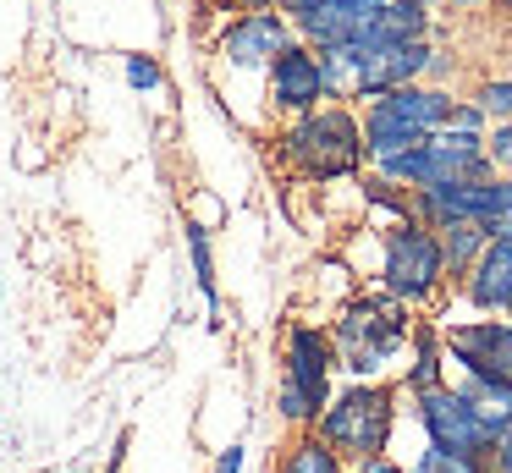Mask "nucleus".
Listing matches in <instances>:
<instances>
[{"mask_svg": "<svg viewBox=\"0 0 512 473\" xmlns=\"http://www.w3.org/2000/svg\"><path fill=\"white\" fill-rule=\"evenodd\" d=\"M446 116H452V99L435 94V88H391V94H375V105H369L364 116V149L375 154V160H386V154H408L419 149V143H430L435 132L446 127Z\"/></svg>", "mask_w": 512, "mask_h": 473, "instance_id": "nucleus-1", "label": "nucleus"}, {"mask_svg": "<svg viewBox=\"0 0 512 473\" xmlns=\"http://www.w3.org/2000/svg\"><path fill=\"white\" fill-rule=\"evenodd\" d=\"M314 424H320V440L336 451V457L375 462L380 451H386V440H391L397 407H391V391H380V385H353V391L331 396Z\"/></svg>", "mask_w": 512, "mask_h": 473, "instance_id": "nucleus-2", "label": "nucleus"}, {"mask_svg": "<svg viewBox=\"0 0 512 473\" xmlns=\"http://www.w3.org/2000/svg\"><path fill=\"white\" fill-rule=\"evenodd\" d=\"M281 143H287V160L314 182L353 176L358 160H364V127L347 110H303V121Z\"/></svg>", "mask_w": 512, "mask_h": 473, "instance_id": "nucleus-3", "label": "nucleus"}, {"mask_svg": "<svg viewBox=\"0 0 512 473\" xmlns=\"http://www.w3.org/2000/svg\"><path fill=\"white\" fill-rule=\"evenodd\" d=\"M402 341H408V308L397 297H358L336 319V347L353 374H375Z\"/></svg>", "mask_w": 512, "mask_h": 473, "instance_id": "nucleus-4", "label": "nucleus"}, {"mask_svg": "<svg viewBox=\"0 0 512 473\" xmlns=\"http://www.w3.org/2000/svg\"><path fill=\"white\" fill-rule=\"evenodd\" d=\"M331 363L336 347L325 330L314 325H292L287 336V374H281V413L292 424H314L331 402Z\"/></svg>", "mask_w": 512, "mask_h": 473, "instance_id": "nucleus-5", "label": "nucleus"}, {"mask_svg": "<svg viewBox=\"0 0 512 473\" xmlns=\"http://www.w3.org/2000/svg\"><path fill=\"white\" fill-rule=\"evenodd\" d=\"M419 418L430 429V451H446V457H463V462H490V446H496V429L474 413L463 391H435L419 396Z\"/></svg>", "mask_w": 512, "mask_h": 473, "instance_id": "nucleus-6", "label": "nucleus"}, {"mask_svg": "<svg viewBox=\"0 0 512 473\" xmlns=\"http://www.w3.org/2000/svg\"><path fill=\"white\" fill-rule=\"evenodd\" d=\"M441 281H446V264L435 231L419 226V220H402L386 237V292L397 303H424Z\"/></svg>", "mask_w": 512, "mask_h": 473, "instance_id": "nucleus-7", "label": "nucleus"}, {"mask_svg": "<svg viewBox=\"0 0 512 473\" xmlns=\"http://www.w3.org/2000/svg\"><path fill=\"white\" fill-rule=\"evenodd\" d=\"M413 204H419V226H490V220L501 215V204H507V182H446V187H419L413 193Z\"/></svg>", "mask_w": 512, "mask_h": 473, "instance_id": "nucleus-8", "label": "nucleus"}, {"mask_svg": "<svg viewBox=\"0 0 512 473\" xmlns=\"http://www.w3.org/2000/svg\"><path fill=\"white\" fill-rule=\"evenodd\" d=\"M452 358L468 374H501L512 380V319H479V325H457L446 336Z\"/></svg>", "mask_w": 512, "mask_h": 473, "instance_id": "nucleus-9", "label": "nucleus"}, {"mask_svg": "<svg viewBox=\"0 0 512 473\" xmlns=\"http://www.w3.org/2000/svg\"><path fill=\"white\" fill-rule=\"evenodd\" d=\"M270 94L287 110H314V99H325V72L320 55L303 50V44H287V50L270 61Z\"/></svg>", "mask_w": 512, "mask_h": 473, "instance_id": "nucleus-10", "label": "nucleus"}, {"mask_svg": "<svg viewBox=\"0 0 512 473\" xmlns=\"http://www.w3.org/2000/svg\"><path fill=\"white\" fill-rule=\"evenodd\" d=\"M221 50H226V61H237V66H265L287 50V22H281L276 11H248L243 22L226 28Z\"/></svg>", "mask_w": 512, "mask_h": 473, "instance_id": "nucleus-11", "label": "nucleus"}, {"mask_svg": "<svg viewBox=\"0 0 512 473\" xmlns=\"http://www.w3.org/2000/svg\"><path fill=\"white\" fill-rule=\"evenodd\" d=\"M468 297L479 308H507L512 297V242H485V253L468 270Z\"/></svg>", "mask_w": 512, "mask_h": 473, "instance_id": "nucleus-12", "label": "nucleus"}, {"mask_svg": "<svg viewBox=\"0 0 512 473\" xmlns=\"http://www.w3.org/2000/svg\"><path fill=\"white\" fill-rule=\"evenodd\" d=\"M419 39H424V6L419 0H386V6L375 11V28H369L364 44L386 50V44H419Z\"/></svg>", "mask_w": 512, "mask_h": 473, "instance_id": "nucleus-13", "label": "nucleus"}, {"mask_svg": "<svg viewBox=\"0 0 512 473\" xmlns=\"http://www.w3.org/2000/svg\"><path fill=\"white\" fill-rule=\"evenodd\" d=\"M463 396L474 402V413L485 418L490 429H512V380H501V374H468Z\"/></svg>", "mask_w": 512, "mask_h": 473, "instance_id": "nucleus-14", "label": "nucleus"}, {"mask_svg": "<svg viewBox=\"0 0 512 473\" xmlns=\"http://www.w3.org/2000/svg\"><path fill=\"white\" fill-rule=\"evenodd\" d=\"M435 242H441L446 275H468V270H474V259L485 253L490 231L485 226H446V231H435Z\"/></svg>", "mask_w": 512, "mask_h": 473, "instance_id": "nucleus-15", "label": "nucleus"}, {"mask_svg": "<svg viewBox=\"0 0 512 473\" xmlns=\"http://www.w3.org/2000/svg\"><path fill=\"white\" fill-rule=\"evenodd\" d=\"M276 473H342V457H336L331 446H325L320 435H303L298 446L281 457V468Z\"/></svg>", "mask_w": 512, "mask_h": 473, "instance_id": "nucleus-16", "label": "nucleus"}, {"mask_svg": "<svg viewBox=\"0 0 512 473\" xmlns=\"http://www.w3.org/2000/svg\"><path fill=\"white\" fill-rule=\"evenodd\" d=\"M413 347H419V358H413V374H408V391L424 396L441 385V341H435V330H413Z\"/></svg>", "mask_w": 512, "mask_h": 473, "instance_id": "nucleus-17", "label": "nucleus"}, {"mask_svg": "<svg viewBox=\"0 0 512 473\" xmlns=\"http://www.w3.org/2000/svg\"><path fill=\"white\" fill-rule=\"evenodd\" d=\"M188 248H193V275H199V292L215 303V264H210V237H204V226H188Z\"/></svg>", "mask_w": 512, "mask_h": 473, "instance_id": "nucleus-18", "label": "nucleus"}, {"mask_svg": "<svg viewBox=\"0 0 512 473\" xmlns=\"http://www.w3.org/2000/svg\"><path fill=\"white\" fill-rule=\"evenodd\" d=\"M419 473H485V462H463V457H446V451H424Z\"/></svg>", "mask_w": 512, "mask_h": 473, "instance_id": "nucleus-19", "label": "nucleus"}, {"mask_svg": "<svg viewBox=\"0 0 512 473\" xmlns=\"http://www.w3.org/2000/svg\"><path fill=\"white\" fill-rule=\"evenodd\" d=\"M512 110V83H485L479 88V116H507Z\"/></svg>", "mask_w": 512, "mask_h": 473, "instance_id": "nucleus-20", "label": "nucleus"}, {"mask_svg": "<svg viewBox=\"0 0 512 473\" xmlns=\"http://www.w3.org/2000/svg\"><path fill=\"white\" fill-rule=\"evenodd\" d=\"M485 160L490 165H507V171H512V127H501L496 138L485 143Z\"/></svg>", "mask_w": 512, "mask_h": 473, "instance_id": "nucleus-21", "label": "nucleus"}, {"mask_svg": "<svg viewBox=\"0 0 512 473\" xmlns=\"http://www.w3.org/2000/svg\"><path fill=\"white\" fill-rule=\"evenodd\" d=\"M127 77H133V88H155L160 83V66L144 61V55H133V61H127Z\"/></svg>", "mask_w": 512, "mask_h": 473, "instance_id": "nucleus-22", "label": "nucleus"}, {"mask_svg": "<svg viewBox=\"0 0 512 473\" xmlns=\"http://www.w3.org/2000/svg\"><path fill=\"white\" fill-rule=\"evenodd\" d=\"M490 468L512 473V429H501V435H496V446H490Z\"/></svg>", "mask_w": 512, "mask_h": 473, "instance_id": "nucleus-23", "label": "nucleus"}, {"mask_svg": "<svg viewBox=\"0 0 512 473\" xmlns=\"http://www.w3.org/2000/svg\"><path fill=\"white\" fill-rule=\"evenodd\" d=\"M490 242H512V193H507V204H501V215L496 220H490Z\"/></svg>", "mask_w": 512, "mask_h": 473, "instance_id": "nucleus-24", "label": "nucleus"}, {"mask_svg": "<svg viewBox=\"0 0 512 473\" xmlns=\"http://www.w3.org/2000/svg\"><path fill=\"white\" fill-rule=\"evenodd\" d=\"M210 473H243V446H226V451H221V462H215Z\"/></svg>", "mask_w": 512, "mask_h": 473, "instance_id": "nucleus-25", "label": "nucleus"}, {"mask_svg": "<svg viewBox=\"0 0 512 473\" xmlns=\"http://www.w3.org/2000/svg\"><path fill=\"white\" fill-rule=\"evenodd\" d=\"M243 6H254V11H265V6H276V0H243Z\"/></svg>", "mask_w": 512, "mask_h": 473, "instance_id": "nucleus-26", "label": "nucleus"}, {"mask_svg": "<svg viewBox=\"0 0 512 473\" xmlns=\"http://www.w3.org/2000/svg\"><path fill=\"white\" fill-rule=\"evenodd\" d=\"M507 193H512V176H507Z\"/></svg>", "mask_w": 512, "mask_h": 473, "instance_id": "nucleus-27", "label": "nucleus"}, {"mask_svg": "<svg viewBox=\"0 0 512 473\" xmlns=\"http://www.w3.org/2000/svg\"><path fill=\"white\" fill-rule=\"evenodd\" d=\"M507 314H512V297H507Z\"/></svg>", "mask_w": 512, "mask_h": 473, "instance_id": "nucleus-28", "label": "nucleus"}, {"mask_svg": "<svg viewBox=\"0 0 512 473\" xmlns=\"http://www.w3.org/2000/svg\"><path fill=\"white\" fill-rule=\"evenodd\" d=\"M463 6H474V0H463Z\"/></svg>", "mask_w": 512, "mask_h": 473, "instance_id": "nucleus-29", "label": "nucleus"}]
</instances>
